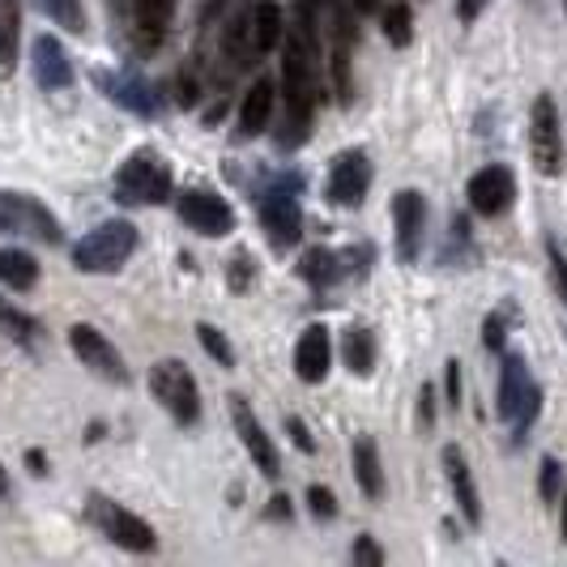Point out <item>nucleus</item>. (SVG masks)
<instances>
[{
  "label": "nucleus",
  "mask_w": 567,
  "mask_h": 567,
  "mask_svg": "<svg viewBox=\"0 0 567 567\" xmlns=\"http://www.w3.org/2000/svg\"><path fill=\"white\" fill-rule=\"evenodd\" d=\"M559 483H564L559 461H555V456H546V461H542V499H546V504H555V499H559Z\"/></svg>",
  "instance_id": "2f4dec72"
},
{
  "label": "nucleus",
  "mask_w": 567,
  "mask_h": 567,
  "mask_svg": "<svg viewBox=\"0 0 567 567\" xmlns=\"http://www.w3.org/2000/svg\"><path fill=\"white\" fill-rule=\"evenodd\" d=\"M18 43H22V9L18 0H0V78H13Z\"/></svg>",
  "instance_id": "412c9836"
},
{
  "label": "nucleus",
  "mask_w": 567,
  "mask_h": 567,
  "mask_svg": "<svg viewBox=\"0 0 567 567\" xmlns=\"http://www.w3.org/2000/svg\"><path fill=\"white\" fill-rule=\"evenodd\" d=\"M290 440H295V449L299 453H316V444H312V435H308V426H303V419H290Z\"/></svg>",
  "instance_id": "c9c22d12"
},
{
  "label": "nucleus",
  "mask_w": 567,
  "mask_h": 567,
  "mask_svg": "<svg viewBox=\"0 0 567 567\" xmlns=\"http://www.w3.org/2000/svg\"><path fill=\"white\" fill-rule=\"evenodd\" d=\"M534 389V380H529V371H525V363L516 359V354H508L504 359V375H499V419H516V410L525 405V393Z\"/></svg>",
  "instance_id": "aec40b11"
},
{
  "label": "nucleus",
  "mask_w": 567,
  "mask_h": 567,
  "mask_svg": "<svg viewBox=\"0 0 567 567\" xmlns=\"http://www.w3.org/2000/svg\"><path fill=\"white\" fill-rule=\"evenodd\" d=\"M512 197H516V179H512L508 167H483L470 179V205H474L483 218L508 214Z\"/></svg>",
  "instance_id": "4468645a"
},
{
  "label": "nucleus",
  "mask_w": 567,
  "mask_h": 567,
  "mask_svg": "<svg viewBox=\"0 0 567 567\" xmlns=\"http://www.w3.org/2000/svg\"><path fill=\"white\" fill-rule=\"evenodd\" d=\"M564 4H567V0H564Z\"/></svg>",
  "instance_id": "de8ad7c7"
},
{
  "label": "nucleus",
  "mask_w": 567,
  "mask_h": 567,
  "mask_svg": "<svg viewBox=\"0 0 567 567\" xmlns=\"http://www.w3.org/2000/svg\"><path fill=\"white\" fill-rule=\"evenodd\" d=\"M354 564H384V555L371 538H359L354 542Z\"/></svg>",
  "instance_id": "f704fd0d"
},
{
  "label": "nucleus",
  "mask_w": 567,
  "mask_h": 567,
  "mask_svg": "<svg viewBox=\"0 0 567 567\" xmlns=\"http://www.w3.org/2000/svg\"><path fill=\"white\" fill-rule=\"evenodd\" d=\"M555 282L564 286V303H567V260L559 256V248H555Z\"/></svg>",
  "instance_id": "ea45409f"
},
{
  "label": "nucleus",
  "mask_w": 567,
  "mask_h": 567,
  "mask_svg": "<svg viewBox=\"0 0 567 567\" xmlns=\"http://www.w3.org/2000/svg\"><path fill=\"white\" fill-rule=\"evenodd\" d=\"M0 333L30 350V346L39 341V320H34V316H27L22 308H13L9 299H0Z\"/></svg>",
  "instance_id": "a878e982"
},
{
  "label": "nucleus",
  "mask_w": 567,
  "mask_h": 567,
  "mask_svg": "<svg viewBox=\"0 0 567 567\" xmlns=\"http://www.w3.org/2000/svg\"><path fill=\"white\" fill-rule=\"evenodd\" d=\"M69 341H73L78 359H82L94 375H103V380H112V384H128V368H124L120 350H115L112 341L103 338L94 324H73V329H69Z\"/></svg>",
  "instance_id": "1a4fd4ad"
},
{
  "label": "nucleus",
  "mask_w": 567,
  "mask_h": 567,
  "mask_svg": "<svg viewBox=\"0 0 567 567\" xmlns=\"http://www.w3.org/2000/svg\"><path fill=\"white\" fill-rule=\"evenodd\" d=\"M564 538H567V491H564Z\"/></svg>",
  "instance_id": "a18cd8bd"
},
{
  "label": "nucleus",
  "mask_w": 567,
  "mask_h": 567,
  "mask_svg": "<svg viewBox=\"0 0 567 567\" xmlns=\"http://www.w3.org/2000/svg\"><path fill=\"white\" fill-rule=\"evenodd\" d=\"M444 389H449V401L456 405V401H461V363H456V359L449 363V371H444Z\"/></svg>",
  "instance_id": "4c0bfd02"
},
{
  "label": "nucleus",
  "mask_w": 567,
  "mask_h": 567,
  "mask_svg": "<svg viewBox=\"0 0 567 567\" xmlns=\"http://www.w3.org/2000/svg\"><path fill=\"white\" fill-rule=\"evenodd\" d=\"M0 230L4 235H30L43 244H60L56 214L43 200L27 197V193H0Z\"/></svg>",
  "instance_id": "39448f33"
},
{
  "label": "nucleus",
  "mask_w": 567,
  "mask_h": 567,
  "mask_svg": "<svg viewBox=\"0 0 567 567\" xmlns=\"http://www.w3.org/2000/svg\"><path fill=\"white\" fill-rule=\"evenodd\" d=\"M133 248H137V227L115 218V223H103L73 244V265L82 274H115L133 256Z\"/></svg>",
  "instance_id": "f03ea898"
},
{
  "label": "nucleus",
  "mask_w": 567,
  "mask_h": 567,
  "mask_svg": "<svg viewBox=\"0 0 567 567\" xmlns=\"http://www.w3.org/2000/svg\"><path fill=\"white\" fill-rule=\"evenodd\" d=\"M329 359H333V346H329V329L324 324H312L303 329V338L295 346V371L303 384H320L329 375Z\"/></svg>",
  "instance_id": "dca6fc26"
},
{
  "label": "nucleus",
  "mask_w": 567,
  "mask_h": 567,
  "mask_svg": "<svg viewBox=\"0 0 567 567\" xmlns=\"http://www.w3.org/2000/svg\"><path fill=\"white\" fill-rule=\"evenodd\" d=\"M248 282H252V260H248V256H235V260H230V286L244 290Z\"/></svg>",
  "instance_id": "72a5a7b5"
},
{
  "label": "nucleus",
  "mask_w": 567,
  "mask_h": 567,
  "mask_svg": "<svg viewBox=\"0 0 567 567\" xmlns=\"http://www.w3.org/2000/svg\"><path fill=\"white\" fill-rule=\"evenodd\" d=\"M171 167L154 150H137L124 167L115 171V200L124 205H163L171 200Z\"/></svg>",
  "instance_id": "7ed1b4c3"
},
{
  "label": "nucleus",
  "mask_w": 567,
  "mask_h": 567,
  "mask_svg": "<svg viewBox=\"0 0 567 567\" xmlns=\"http://www.w3.org/2000/svg\"><path fill=\"white\" fill-rule=\"evenodd\" d=\"M150 389H154L158 405H163L179 426H193L200 419L197 380H193V371L184 368L179 359H163V363H154V371H150Z\"/></svg>",
  "instance_id": "20e7f679"
},
{
  "label": "nucleus",
  "mask_w": 567,
  "mask_h": 567,
  "mask_svg": "<svg viewBox=\"0 0 567 567\" xmlns=\"http://www.w3.org/2000/svg\"><path fill=\"white\" fill-rule=\"evenodd\" d=\"M39 282V265L34 256L22 248H0V286H13V290H30Z\"/></svg>",
  "instance_id": "b1692460"
},
{
  "label": "nucleus",
  "mask_w": 567,
  "mask_h": 567,
  "mask_svg": "<svg viewBox=\"0 0 567 567\" xmlns=\"http://www.w3.org/2000/svg\"><path fill=\"white\" fill-rule=\"evenodd\" d=\"M260 223H265V235H269L274 248H290L303 235V209L286 188H274L260 200Z\"/></svg>",
  "instance_id": "9b49d317"
},
{
  "label": "nucleus",
  "mask_w": 567,
  "mask_h": 567,
  "mask_svg": "<svg viewBox=\"0 0 567 567\" xmlns=\"http://www.w3.org/2000/svg\"><path fill=\"white\" fill-rule=\"evenodd\" d=\"M371 188V163L363 150H346L338 163H333V175H329V197L333 205H359V200L368 197Z\"/></svg>",
  "instance_id": "ddd939ff"
},
{
  "label": "nucleus",
  "mask_w": 567,
  "mask_h": 567,
  "mask_svg": "<svg viewBox=\"0 0 567 567\" xmlns=\"http://www.w3.org/2000/svg\"><path fill=\"white\" fill-rule=\"evenodd\" d=\"M9 495V474H4V465H0V499Z\"/></svg>",
  "instance_id": "c03bdc74"
},
{
  "label": "nucleus",
  "mask_w": 567,
  "mask_h": 567,
  "mask_svg": "<svg viewBox=\"0 0 567 567\" xmlns=\"http://www.w3.org/2000/svg\"><path fill=\"white\" fill-rule=\"evenodd\" d=\"M286 504H290V499H282V495H278V499H274V508H269V512H274V516H290V508H286Z\"/></svg>",
  "instance_id": "79ce46f5"
},
{
  "label": "nucleus",
  "mask_w": 567,
  "mask_h": 567,
  "mask_svg": "<svg viewBox=\"0 0 567 567\" xmlns=\"http://www.w3.org/2000/svg\"><path fill=\"white\" fill-rule=\"evenodd\" d=\"M341 354H346V368L354 371V375H371V368H375V338H371V329H363V324L346 329Z\"/></svg>",
  "instance_id": "393cba45"
},
{
  "label": "nucleus",
  "mask_w": 567,
  "mask_h": 567,
  "mask_svg": "<svg viewBox=\"0 0 567 567\" xmlns=\"http://www.w3.org/2000/svg\"><path fill=\"white\" fill-rule=\"evenodd\" d=\"M483 4L486 0H456V18H461V22H474V18L483 13Z\"/></svg>",
  "instance_id": "58836bf2"
},
{
  "label": "nucleus",
  "mask_w": 567,
  "mask_h": 567,
  "mask_svg": "<svg viewBox=\"0 0 567 567\" xmlns=\"http://www.w3.org/2000/svg\"><path fill=\"white\" fill-rule=\"evenodd\" d=\"M393 223H398V256L410 265L419 260V248H423V227H426V205L414 188L398 193L393 200Z\"/></svg>",
  "instance_id": "2eb2a0df"
},
{
  "label": "nucleus",
  "mask_w": 567,
  "mask_h": 567,
  "mask_svg": "<svg viewBox=\"0 0 567 567\" xmlns=\"http://www.w3.org/2000/svg\"><path fill=\"white\" fill-rule=\"evenodd\" d=\"M444 470H449V483H453V495L465 520L470 525H483V504H478V486H474V474H470V461L461 449H444Z\"/></svg>",
  "instance_id": "a211bd4d"
},
{
  "label": "nucleus",
  "mask_w": 567,
  "mask_h": 567,
  "mask_svg": "<svg viewBox=\"0 0 567 567\" xmlns=\"http://www.w3.org/2000/svg\"><path fill=\"white\" fill-rule=\"evenodd\" d=\"M274 99H278V85L269 82V78H260V82L248 90V99H244V107H239V133H244V137H256V133L269 128Z\"/></svg>",
  "instance_id": "6ab92c4d"
},
{
  "label": "nucleus",
  "mask_w": 567,
  "mask_h": 567,
  "mask_svg": "<svg viewBox=\"0 0 567 567\" xmlns=\"http://www.w3.org/2000/svg\"><path fill=\"white\" fill-rule=\"evenodd\" d=\"M52 22H60V27H69L73 34H82L85 30V9L82 0H34Z\"/></svg>",
  "instance_id": "cd10ccee"
},
{
  "label": "nucleus",
  "mask_w": 567,
  "mask_h": 567,
  "mask_svg": "<svg viewBox=\"0 0 567 567\" xmlns=\"http://www.w3.org/2000/svg\"><path fill=\"white\" fill-rule=\"evenodd\" d=\"M179 218L193 230H200V235H209V239H223V235L235 230V209L218 193H209V188L179 193Z\"/></svg>",
  "instance_id": "6e6552de"
},
{
  "label": "nucleus",
  "mask_w": 567,
  "mask_h": 567,
  "mask_svg": "<svg viewBox=\"0 0 567 567\" xmlns=\"http://www.w3.org/2000/svg\"><path fill=\"white\" fill-rule=\"evenodd\" d=\"M303 278L312 286H329L338 278V256L329 252V248H312V252L303 256Z\"/></svg>",
  "instance_id": "c85d7f7f"
},
{
  "label": "nucleus",
  "mask_w": 567,
  "mask_h": 567,
  "mask_svg": "<svg viewBox=\"0 0 567 567\" xmlns=\"http://www.w3.org/2000/svg\"><path fill=\"white\" fill-rule=\"evenodd\" d=\"M282 90H286V128L282 145H299L308 137V120L316 107V43L308 22L290 30L282 60Z\"/></svg>",
  "instance_id": "f257e3e1"
},
{
  "label": "nucleus",
  "mask_w": 567,
  "mask_h": 567,
  "mask_svg": "<svg viewBox=\"0 0 567 567\" xmlns=\"http://www.w3.org/2000/svg\"><path fill=\"white\" fill-rule=\"evenodd\" d=\"M483 341L491 346V350H499V346H504V320H499V316H491V320L483 324Z\"/></svg>",
  "instance_id": "e433bc0d"
},
{
  "label": "nucleus",
  "mask_w": 567,
  "mask_h": 567,
  "mask_svg": "<svg viewBox=\"0 0 567 567\" xmlns=\"http://www.w3.org/2000/svg\"><path fill=\"white\" fill-rule=\"evenodd\" d=\"M350 4H354V9H363V13H371V9L380 4V0H350Z\"/></svg>",
  "instance_id": "37998d69"
},
{
  "label": "nucleus",
  "mask_w": 567,
  "mask_h": 567,
  "mask_svg": "<svg viewBox=\"0 0 567 567\" xmlns=\"http://www.w3.org/2000/svg\"><path fill=\"white\" fill-rule=\"evenodd\" d=\"M529 142H534V163L542 175L564 171V137H559V107L550 94H538L534 115H529Z\"/></svg>",
  "instance_id": "0eeeda50"
},
{
  "label": "nucleus",
  "mask_w": 567,
  "mask_h": 567,
  "mask_svg": "<svg viewBox=\"0 0 567 567\" xmlns=\"http://www.w3.org/2000/svg\"><path fill=\"white\" fill-rule=\"evenodd\" d=\"M197 338H200V346H205V354L209 359H218L223 368H235V350H230V341L214 329V324H197Z\"/></svg>",
  "instance_id": "7c9ffc66"
},
{
  "label": "nucleus",
  "mask_w": 567,
  "mask_h": 567,
  "mask_svg": "<svg viewBox=\"0 0 567 567\" xmlns=\"http://www.w3.org/2000/svg\"><path fill=\"white\" fill-rule=\"evenodd\" d=\"M230 419H235V431H239L244 449L252 453L256 470L269 474V478H278V474H282V461H278V449H274V440L265 435L260 419L252 414V405H248L244 398H230Z\"/></svg>",
  "instance_id": "f8f14e48"
},
{
  "label": "nucleus",
  "mask_w": 567,
  "mask_h": 567,
  "mask_svg": "<svg viewBox=\"0 0 567 567\" xmlns=\"http://www.w3.org/2000/svg\"><path fill=\"white\" fill-rule=\"evenodd\" d=\"M354 478H359L368 499H380V495H384V470H380L375 440H359V444H354Z\"/></svg>",
  "instance_id": "5701e85b"
},
{
  "label": "nucleus",
  "mask_w": 567,
  "mask_h": 567,
  "mask_svg": "<svg viewBox=\"0 0 567 567\" xmlns=\"http://www.w3.org/2000/svg\"><path fill=\"white\" fill-rule=\"evenodd\" d=\"M34 82H39V90H64V85H73V64L64 56L60 39H52V34H39L34 39Z\"/></svg>",
  "instance_id": "f3484780"
},
{
  "label": "nucleus",
  "mask_w": 567,
  "mask_h": 567,
  "mask_svg": "<svg viewBox=\"0 0 567 567\" xmlns=\"http://www.w3.org/2000/svg\"><path fill=\"white\" fill-rule=\"evenodd\" d=\"M282 9L274 4V0H256V9H252V43H256V52H274L278 43H282Z\"/></svg>",
  "instance_id": "4be33fe9"
},
{
  "label": "nucleus",
  "mask_w": 567,
  "mask_h": 567,
  "mask_svg": "<svg viewBox=\"0 0 567 567\" xmlns=\"http://www.w3.org/2000/svg\"><path fill=\"white\" fill-rule=\"evenodd\" d=\"M90 520L103 529V538H112L115 546H124V550H154V546H158L154 529L145 525L142 516L120 508L107 495H90Z\"/></svg>",
  "instance_id": "423d86ee"
},
{
  "label": "nucleus",
  "mask_w": 567,
  "mask_h": 567,
  "mask_svg": "<svg viewBox=\"0 0 567 567\" xmlns=\"http://www.w3.org/2000/svg\"><path fill=\"white\" fill-rule=\"evenodd\" d=\"M171 13H175V0H133V18H137V27L145 30L150 43L167 30Z\"/></svg>",
  "instance_id": "bb28decb"
},
{
  "label": "nucleus",
  "mask_w": 567,
  "mask_h": 567,
  "mask_svg": "<svg viewBox=\"0 0 567 567\" xmlns=\"http://www.w3.org/2000/svg\"><path fill=\"white\" fill-rule=\"evenodd\" d=\"M308 504H312V512L316 516H324V520H329V516H338V499H333V491H329V486H312V491H308Z\"/></svg>",
  "instance_id": "473e14b6"
},
{
  "label": "nucleus",
  "mask_w": 567,
  "mask_h": 567,
  "mask_svg": "<svg viewBox=\"0 0 567 567\" xmlns=\"http://www.w3.org/2000/svg\"><path fill=\"white\" fill-rule=\"evenodd\" d=\"M94 85H99L112 103H120L124 112H133V115H158V107H163V99L154 94V85L145 82V78H137V73L94 69Z\"/></svg>",
  "instance_id": "9d476101"
},
{
  "label": "nucleus",
  "mask_w": 567,
  "mask_h": 567,
  "mask_svg": "<svg viewBox=\"0 0 567 567\" xmlns=\"http://www.w3.org/2000/svg\"><path fill=\"white\" fill-rule=\"evenodd\" d=\"M308 4H324V0H308Z\"/></svg>",
  "instance_id": "49530a36"
},
{
  "label": "nucleus",
  "mask_w": 567,
  "mask_h": 567,
  "mask_svg": "<svg viewBox=\"0 0 567 567\" xmlns=\"http://www.w3.org/2000/svg\"><path fill=\"white\" fill-rule=\"evenodd\" d=\"M384 39L393 43V48H405L410 43V4H389L384 9Z\"/></svg>",
  "instance_id": "c756f323"
},
{
  "label": "nucleus",
  "mask_w": 567,
  "mask_h": 567,
  "mask_svg": "<svg viewBox=\"0 0 567 567\" xmlns=\"http://www.w3.org/2000/svg\"><path fill=\"white\" fill-rule=\"evenodd\" d=\"M27 465H30V474H48V456L34 453V449L27 453Z\"/></svg>",
  "instance_id": "a19ab883"
}]
</instances>
